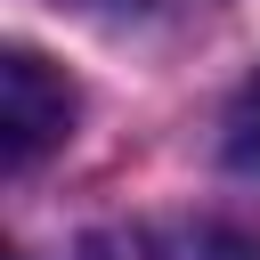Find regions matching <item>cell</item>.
Segmentation results:
<instances>
[{
  "label": "cell",
  "mask_w": 260,
  "mask_h": 260,
  "mask_svg": "<svg viewBox=\"0 0 260 260\" xmlns=\"http://www.w3.org/2000/svg\"><path fill=\"white\" fill-rule=\"evenodd\" d=\"M162 260H260V244L236 236V228H219V219H203V228H179L162 244Z\"/></svg>",
  "instance_id": "obj_2"
},
{
  "label": "cell",
  "mask_w": 260,
  "mask_h": 260,
  "mask_svg": "<svg viewBox=\"0 0 260 260\" xmlns=\"http://www.w3.org/2000/svg\"><path fill=\"white\" fill-rule=\"evenodd\" d=\"M65 130H73L65 73H49V57H32V49H8L0 57V146H8V171H32Z\"/></svg>",
  "instance_id": "obj_1"
},
{
  "label": "cell",
  "mask_w": 260,
  "mask_h": 260,
  "mask_svg": "<svg viewBox=\"0 0 260 260\" xmlns=\"http://www.w3.org/2000/svg\"><path fill=\"white\" fill-rule=\"evenodd\" d=\"M228 162L244 171V179H260V73L236 89V106H228Z\"/></svg>",
  "instance_id": "obj_3"
},
{
  "label": "cell",
  "mask_w": 260,
  "mask_h": 260,
  "mask_svg": "<svg viewBox=\"0 0 260 260\" xmlns=\"http://www.w3.org/2000/svg\"><path fill=\"white\" fill-rule=\"evenodd\" d=\"M81 260H138V244H130V236H89Z\"/></svg>",
  "instance_id": "obj_4"
},
{
  "label": "cell",
  "mask_w": 260,
  "mask_h": 260,
  "mask_svg": "<svg viewBox=\"0 0 260 260\" xmlns=\"http://www.w3.org/2000/svg\"><path fill=\"white\" fill-rule=\"evenodd\" d=\"M73 8H89V16H146V8H162V0H73Z\"/></svg>",
  "instance_id": "obj_5"
}]
</instances>
